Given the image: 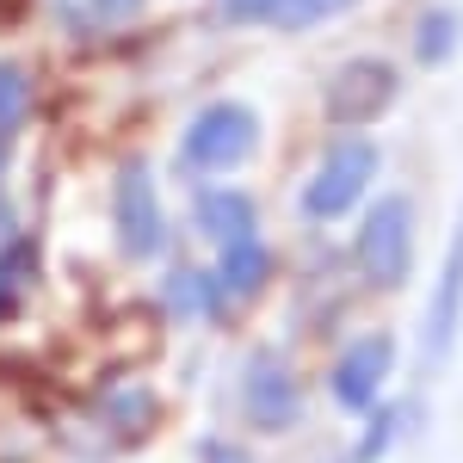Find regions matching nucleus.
I'll return each mask as SVG.
<instances>
[{
	"mask_svg": "<svg viewBox=\"0 0 463 463\" xmlns=\"http://www.w3.org/2000/svg\"><path fill=\"white\" fill-rule=\"evenodd\" d=\"M358 272L383 290H402L408 272H414V204L402 192H383L371 211H364V229H358Z\"/></svg>",
	"mask_w": 463,
	"mask_h": 463,
	"instance_id": "obj_1",
	"label": "nucleus"
},
{
	"mask_svg": "<svg viewBox=\"0 0 463 463\" xmlns=\"http://www.w3.org/2000/svg\"><path fill=\"white\" fill-rule=\"evenodd\" d=\"M253 143H260V118H253L241 99H216V106H204L185 124L179 155H185V167H198V174H229V167H241L253 155Z\"/></svg>",
	"mask_w": 463,
	"mask_h": 463,
	"instance_id": "obj_2",
	"label": "nucleus"
},
{
	"mask_svg": "<svg viewBox=\"0 0 463 463\" xmlns=\"http://www.w3.org/2000/svg\"><path fill=\"white\" fill-rule=\"evenodd\" d=\"M377 143H364V137H346V143H334L321 155L316 179L303 185V216L309 222H334V216H346L364 198V185L377 179Z\"/></svg>",
	"mask_w": 463,
	"mask_h": 463,
	"instance_id": "obj_3",
	"label": "nucleus"
},
{
	"mask_svg": "<svg viewBox=\"0 0 463 463\" xmlns=\"http://www.w3.org/2000/svg\"><path fill=\"white\" fill-rule=\"evenodd\" d=\"M395 93H402V74L383 56H353V62H340V69L327 74L321 106H327V124H346L353 130V124H371Z\"/></svg>",
	"mask_w": 463,
	"mask_h": 463,
	"instance_id": "obj_4",
	"label": "nucleus"
},
{
	"mask_svg": "<svg viewBox=\"0 0 463 463\" xmlns=\"http://www.w3.org/2000/svg\"><path fill=\"white\" fill-rule=\"evenodd\" d=\"M241 414L253 432H290L303 420V383L279 353H253L241 371Z\"/></svg>",
	"mask_w": 463,
	"mask_h": 463,
	"instance_id": "obj_5",
	"label": "nucleus"
},
{
	"mask_svg": "<svg viewBox=\"0 0 463 463\" xmlns=\"http://www.w3.org/2000/svg\"><path fill=\"white\" fill-rule=\"evenodd\" d=\"M390 371H395V340H390V334H358L353 346L334 358L327 390H334L340 408L364 414V408H377V395H383V383H390Z\"/></svg>",
	"mask_w": 463,
	"mask_h": 463,
	"instance_id": "obj_6",
	"label": "nucleus"
},
{
	"mask_svg": "<svg viewBox=\"0 0 463 463\" xmlns=\"http://www.w3.org/2000/svg\"><path fill=\"white\" fill-rule=\"evenodd\" d=\"M118 241L130 260H148L167 241V216H161V198H155V179L143 161H130L118 174Z\"/></svg>",
	"mask_w": 463,
	"mask_h": 463,
	"instance_id": "obj_7",
	"label": "nucleus"
},
{
	"mask_svg": "<svg viewBox=\"0 0 463 463\" xmlns=\"http://www.w3.org/2000/svg\"><path fill=\"white\" fill-rule=\"evenodd\" d=\"M458 327H463V216L451 229V248H445V266H439V290H432V309H427V358L432 364L451 358Z\"/></svg>",
	"mask_w": 463,
	"mask_h": 463,
	"instance_id": "obj_8",
	"label": "nucleus"
},
{
	"mask_svg": "<svg viewBox=\"0 0 463 463\" xmlns=\"http://www.w3.org/2000/svg\"><path fill=\"white\" fill-rule=\"evenodd\" d=\"M211 279H216L222 297H253V290H266V279H272V253H266L260 235L229 241V248H222V266H216Z\"/></svg>",
	"mask_w": 463,
	"mask_h": 463,
	"instance_id": "obj_9",
	"label": "nucleus"
},
{
	"mask_svg": "<svg viewBox=\"0 0 463 463\" xmlns=\"http://www.w3.org/2000/svg\"><path fill=\"white\" fill-rule=\"evenodd\" d=\"M198 229L211 235V241H248L253 235V198L248 192H229V185H216V192H204L198 198Z\"/></svg>",
	"mask_w": 463,
	"mask_h": 463,
	"instance_id": "obj_10",
	"label": "nucleus"
},
{
	"mask_svg": "<svg viewBox=\"0 0 463 463\" xmlns=\"http://www.w3.org/2000/svg\"><path fill=\"white\" fill-rule=\"evenodd\" d=\"M161 297H167V309L185 321L211 316L216 303H222V290H216L211 272H198V266H179V272H167V285H161Z\"/></svg>",
	"mask_w": 463,
	"mask_h": 463,
	"instance_id": "obj_11",
	"label": "nucleus"
},
{
	"mask_svg": "<svg viewBox=\"0 0 463 463\" xmlns=\"http://www.w3.org/2000/svg\"><path fill=\"white\" fill-rule=\"evenodd\" d=\"M458 37H463V19L451 6H432V13H420V25H414V56L427 69H439V62L458 56Z\"/></svg>",
	"mask_w": 463,
	"mask_h": 463,
	"instance_id": "obj_12",
	"label": "nucleus"
},
{
	"mask_svg": "<svg viewBox=\"0 0 463 463\" xmlns=\"http://www.w3.org/2000/svg\"><path fill=\"white\" fill-rule=\"evenodd\" d=\"M25 111H32V74L0 62V137H13L25 124Z\"/></svg>",
	"mask_w": 463,
	"mask_h": 463,
	"instance_id": "obj_13",
	"label": "nucleus"
},
{
	"mask_svg": "<svg viewBox=\"0 0 463 463\" xmlns=\"http://www.w3.org/2000/svg\"><path fill=\"white\" fill-rule=\"evenodd\" d=\"M353 0H279V13H272V25L279 32H309L316 19H334V13H346Z\"/></svg>",
	"mask_w": 463,
	"mask_h": 463,
	"instance_id": "obj_14",
	"label": "nucleus"
},
{
	"mask_svg": "<svg viewBox=\"0 0 463 463\" xmlns=\"http://www.w3.org/2000/svg\"><path fill=\"white\" fill-rule=\"evenodd\" d=\"M395 427H402V414H395V408H377V414H371V427H364V439H358L353 463H377L395 445Z\"/></svg>",
	"mask_w": 463,
	"mask_h": 463,
	"instance_id": "obj_15",
	"label": "nucleus"
},
{
	"mask_svg": "<svg viewBox=\"0 0 463 463\" xmlns=\"http://www.w3.org/2000/svg\"><path fill=\"white\" fill-rule=\"evenodd\" d=\"M272 13H279V0H222V19H235V25H272Z\"/></svg>",
	"mask_w": 463,
	"mask_h": 463,
	"instance_id": "obj_16",
	"label": "nucleus"
},
{
	"mask_svg": "<svg viewBox=\"0 0 463 463\" xmlns=\"http://www.w3.org/2000/svg\"><path fill=\"white\" fill-rule=\"evenodd\" d=\"M87 6H93L106 25H124V19H137V13H143V0H87Z\"/></svg>",
	"mask_w": 463,
	"mask_h": 463,
	"instance_id": "obj_17",
	"label": "nucleus"
},
{
	"mask_svg": "<svg viewBox=\"0 0 463 463\" xmlns=\"http://www.w3.org/2000/svg\"><path fill=\"white\" fill-rule=\"evenodd\" d=\"M204 463H248L235 445H204Z\"/></svg>",
	"mask_w": 463,
	"mask_h": 463,
	"instance_id": "obj_18",
	"label": "nucleus"
}]
</instances>
